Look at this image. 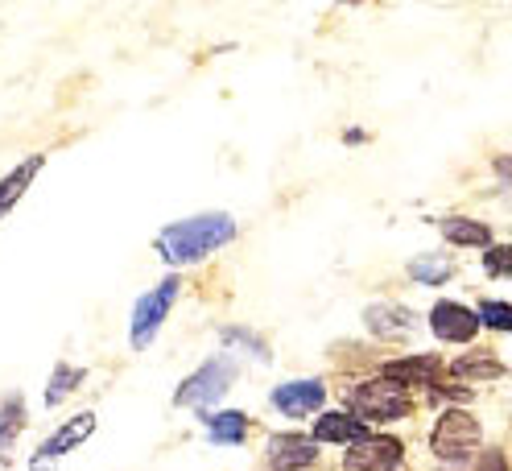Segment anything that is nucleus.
Returning a JSON list of instances; mask_svg holds the SVG:
<instances>
[{
	"mask_svg": "<svg viewBox=\"0 0 512 471\" xmlns=\"http://www.w3.org/2000/svg\"><path fill=\"white\" fill-rule=\"evenodd\" d=\"M219 339L228 343V348H244V352H252L261 364H269V343H265L261 335H256V331H248V327H223V331H219Z\"/></svg>",
	"mask_w": 512,
	"mask_h": 471,
	"instance_id": "nucleus-20",
	"label": "nucleus"
},
{
	"mask_svg": "<svg viewBox=\"0 0 512 471\" xmlns=\"http://www.w3.org/2000/svg\"><path fill=\"white\" fill-rule=\"evenodd\" d=\"M484 273L488 277H512V244H492L484 253Z\"/></svg>",
	"mask_w": 512,
	"mask_h": 471,
	"instance_id": "nucleus-23",
	"label": "nucleus"
},
{
	"mask_svg": "<svg viewBox=\"0 0 512 471\" xmlns=\"http://www.w3.org/2000/svg\"><path fill=\"white\" fill-rule=\"evenodd\" d=\"M479 327H492V331H512V302H496V298H484L479 302Z\"/></svg>",
	"mask_w": 512,
	"mask_h": 471,
	"instance_id": "nucleus-22",
	"label": "nucleus"
},
{
	"mask_svg": "<svg viewBox=\"0 0 512 471\" xmlns=\"http://www.w3.org/2000/svg\"><path fill=\"white\" fill-rule=\"evenodd\" d=\"M479 443H484V430H479V418H471L467 410H446L430 430V451L446 467H459L471 455H479Z\"/></svg>",
	"mask_w": 512,
	"mask_h": 471,
	"instance_id": "nucleus-3",
	"label": "nucleus"
},
{
	"mask_svg": "<svg viewBox=\"0 0 512 471\" xmlns=\"http://www.w3.org/2000/svg\"><path fill=\"white\" fill-rule=\"evenodd\" d=\"M500 372H504V364L492 356H463L451 364V376H475V381H492Z\"/></svg>",
	"mask_w": 512,
	"mask_h": 471,
	"instance_id": "nucleus-21",
	"label": "nucleus"
},
{
	"mask_svg": "<svg viewBox=\"0 0 512 471\" xmlns=\"http://www.w3.org/2000/svg\"><path fill=\"white\" fill-rule=\"evenodd\" d=\"M95 434V414H75L71 422H62L46 443L34 451V459H29V471H54V463L62 455H71L79 443H87V438Z\"/></svg>",
	"mask_w": 512,
	"mask_h": 471,
	"instance_id": "nucleus-6",
	"label": "nucleus"
},
{
	"mask_svg": "<svg viewBox=\"0 0 512 471\" xmlns=\"http://www.w3.org/2000/svg\"><path fill=\"white\" fill-rule=\"evenodd\" d=\"M265 459L273 471H306L318 463V443L310 434H273Z\"/></svg>",
	"mask_w": 512,
	"mask_h": 471,
	"instance_id": "nucleus-8",
	"label": "nucleus"
},
{
	"mask_svg": "<svg viewBox=\"0 0 512 471\" xmlns=\"http://www.w3.org/2000/svg\"><path fill=\"white\" fill-rule=\"evenodd\" d=\"M442 236L459 244V248H492V228L479 224V219H467V215H446L442 219Z\"/></svg>",
	"mask_w": 512,
	"mask_h": 471,
	"instance_id": "nucleus-15",
	"label": "nucleus"
},
{
	"mask_svg": "<svg viewBox=\"0 0 512 471\" xmlns=\"http://www.w3.org/2000/svg\"><path fill=\"white\" fill-rule=\"evenodd\" d=\"M178 290H182V281L178 277H166V281H157L149 294H141V302L133 310V323H128V339H133L137 352H145L149 343L157 339V331H162V323H166V314L178 302Z\"/></svg>",
	"mask_w": 512,
	"mask_h": 471,
	"instance_id": "nucleus-5",
	"label": "nucleus"
},
{
	"mask_svg": "<svg viewBox=\"0 0 512 471\" xmlns=\"http://www.w3.org/2000/svg\"><path fill=\"white\" fill-rule=\"evenodd\" d=\"M347 410L360 422H401L413 410V397H409V389L376 376V381H360L347 393Z\"/></svg>",
	"mask_w": 512,
	"mask_h": 471,
	"instance_id": "nucleus-2",
	"label": "nucleus"
},
{
	"mask_svg": "<svg viewBox=\"0 0 512 471\" xmlns=\"http://www.w3.org/2000/svg\"><path fill=\"white\" fill-rule=\"evenodd\" d=\"M314 443H339V447H356L368 438V426L360 418H351V414H323L314 422Z\"/></svg>",
	"mask_w": 512,
	"mask_h": 471,
	"instance_id": "nucleus-13",
	"label": "nucleus"
},
{
	"mask_svg": "<svg viewBox=\"0 0 512 471\" xmlns=\"http://www.w3.org/2000/svg\"><path fill=\"white\" fill-rule=\"evenodd\" d=\"M42 166H46V157H42V153H29L17 170H9L5 178H0V219H5V215L21 203V195L29 191V182L42 174Z\"/></svg>",
	"mask_w": 512,
	"mask_h": 471,
	"instance_id": "nucleus-14",
	"label": "nucleus"
},
{
	"mask_svg": "<svg viewBox=\"0 0 512 471\" xmlns=\"http://www.w3.org/2000/svg\"><path fill=\"white\" fill-rule=\"evenodd\" d=\"M442 471H508V463H504V451H479V455H471L467 463H459V467H442Z\"/></svg>",
	"mask_w": 512,
	"mask_h": 471,
	"instance_id": "nucleus-24",
	"label": "nucleus"
},
{
	"mask_svg": "<svg viewBox=\"0 0 512 471\" xmlns=\"http://www.w3.org/2000/svg\"><path fill=\"white\" fill-rule=\"evenodd\" d=\"M236 240V219L228 211H207V215H190L178 224L157 232V253L166 265H199L203 257L219 253L223 244Z\"/></svg>",
	"mask_w": 512,
	"mask_h": 471,
	"instance_id": "nucleus-1",
	"label": "nucleus"
},
{
	"mask_svg": "<svg viewBox=\"0 0 512 471\" xmlns=\"http://www.w3.org/2000/svg\"><path fill=\"white\" fill-rule=\"evenodd\" d=\"M364 327L380 339H405L413 331V310H405L397 302H372L364 310Z\"/></svg>",
	"mask_w": 512,
	"mask_h": 471,
	"instance_id": "nucleus-12",
	"label": "nucleus"
},
{
	"mask_svg": "<svg viewBox=\"0 0 512 471\" xmlns=\"http://www.w3.org/2000/svg\"><path fill=\"white\" fill-rule=\"evenodd\" d=\"M83 381H87V372H83V368H75V364H58V368L50 372V385H46V405L67 401Z\"/></svg>",
	"mask_w": 512,
	"mask_h": 471,
	"instance_id": "nucleus-17",
	"label": "nucleus"
},
{
	"mask_svg": "<svg viewBox=\"0 0 512 471\" xmlns=\"http://www.w3.org/2000/svg\"><path fill=\"white\" fill-rule=\"evenodd\" d=\"M232 385H236V360L232 356H215V360H207L203 368H195L178 385L174 405H190V410H199V414H211V405L219 397H228Z\"/></svg>",
	"mask_w": 512,
	"mask_h": 471,
	"instance_id": "nucleus-4",
	"label": "nucleus"
},
{
	"mask_svg": "<svg viewBox=\"0 0 512 471\" xmlns=\"http://www.w3.org/2000/svg\"><path fill=\"white\" fill-rule=\"evenodd\" d=\"M492 170H496V178H500L504 186H512V157H508V153H500V157H496Z\"/></svg>",
	"mask_w": 512,
	"mask_h": 471,
	"instance_id": "nucleus-25",
	"label": "nucleus"
},
{
	"mask_svg": "<svg viewBox=\"0 0 512 471\" xmlns=\"http://www.w3.org/2000/svg\"><path fill=\"white\" fill-rule=\"evenodd\" d=\"M203 426L211 434L215 447H240L248 438V418L240 410H219V414H203Z\"/></svg>",
	"mask_w": 512,
	"mask_h": 471,
	"instance_id": "nucleus-16",
	"label": "nucleus"
},
{
	"mask_svg": "<svg viewBox=\"0 0 512 471\" xmlns=\"http://www.w3.org/2000/svg\"><path fill=\"white\" fill-rule=\"evenodd\" d=\"M405 447L389 434H368L364 443L343 451V471H393L401 463Z\"/></svg>",
	"mask_w": 512,
	"mask_h": 471,
	"instance_id": "nucleus-7",
	"label": "nucleus"
},
{
	"mask_svg": "<svg viewBox=\"0 0 512 471\" xmlns=\"http://www.w3.org/2000/svg\"><path fill=\"white\" fill-rule=\"evenodd\" d=\"M21 430H25V405H21V397H9L5 405H0V455L13 447V438Z\"/></svg>",
	"mask_w": 512,
	"mask_h": 471,
	"instance_id": "nucleus-18",
	"label": "nucleus"
},
{
	"mask_svg": "<svg viewBox=\"0 0 512 471\" xmlns=\"http://www.w3.org/2000/svg\"><path fill=\"white\" fill-rule=\"evenodd\" d=\"M451 273H455V265L446 261V257H418V261L409 265V277L418 281V286H442Z\"/></svg>",
	"mask_w": 512,
	"mask_h": 471,
	"instance_id": "nucleus-19",
	"label": "nucleus"
},
{
	"mask_svg": "<svg viewBox=\"0 0 512 471\" xmlns=\"http://www.w3.org/2000/svg\"><path fill=\"white\" fill-rule=\"evenodd\" d=\"M430 331L442 343H471L479 335V314L467 310L463 302H434L430 310Z\"/></svg>",
	"mask_w": 512,
	"mask_h": 471,
	"instance_id": "nucleus-9",
	"label": "nucleus"
},
{
	"mask_svg": "<svg viewBox=\"0 0 512 471\" xmlns=\"http://www.w3.org/2000/svg\"><path fill=\"white\" fill-rule=\"evenodd\" d=\"M438 372H442L438 356H405V360H389L380 368L384 381H393L401 389H409V385H438Z\"/></svg>",
	"mask_w": 512,
	"mask_h": 471,
	"instance_id": "nucleus-11",
	"label": "nucleus"
},
{
	"mask_svg": "<svg viewBox=\"0 0 512 471\" xmlns=\"http://www.w3.org/2000/svg\"><path fill=\"white\" fill-rule=\"evenodd\" d=\"M269 401L285 418H306L327 401V389H323V381H290V385H277Z\"/></svg>",
	"mask_w": 512,
	"mask_h": 471,
	"instance_id": "nucleus-10",
	"label": "nucleus"
}]
</instances>
